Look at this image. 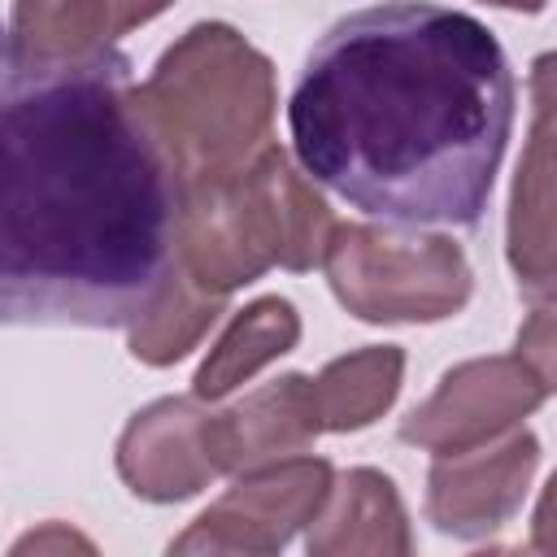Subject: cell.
I'll use <instances>...</instances> for the list:
<instances>
[{
  "label": "cell",
  "instance_id": "1",
  "mask_svg": "<svg viewBox=\"0 0 557 557\" xmlns=\"http://www.w3.org/2000/svg\"><path fill=\"white\" fill-rule=\"evenodd\" d=\"M178 218L131 57L35 61L0 30V326L126 331L174 270Z\"/></svg>",
  "mask_w": 557,
  "mask_h": 557
},
{
  "label": "cell",
  "instance_id": "2",
  "mask_svg": "<svg viewBox=\"0 0 557 557\" xmlns=\"http://www.w3.org/2000/svg\"><path fill=\"white\" fill-rule=\"evenodd\" d=\"M518 109L496 35L444 4L339 17L305 57L287 126L305 174L400 226H479Z\"/></svg>",
  "mask_w": 557,
  "mask_h": 557
},
{
  "label": "cell",
  "instance_id": "3",
  "mask_svg": "<svg viewBox=\"0 0 557 557\" xmlns=\"http://www.w3.org/2000/svg\"><path fill=\"white\" fill-rule=\"evenodd\" d=\"M274 65L226 22L183 30L135 87V109L170 157L183 196L244 170L274 122Z\"/></svg>",
  "mask_w": 557,
  "mask_h": 557
},
{
  "label": "cell",
  "instance_id": "4",
  "mask_svg": "<svg viewBox=\"0 0 557 557\" xmlns=\"http://www.w3.org/2000/svg\"><path fill=\"white\" fill-rule=\"evenodd\" d=\"M331 231L326 200L278 144H265L244 170L183 196L174 261L200 292L231 296L274 265L296 274L322 265Z\"/></svg>",
  "mask_w": 557,
  "mask_h": 557
},
{
  "label": "cell",
  "instance_id": "5",
  "mask_svg": "<svg viewBox=\"0 0 557 557\" xmlns=\"http://www.w3.org/2000/svg\"><path fill=\"white\" fill-rule=\"evenodd\" d=\"M335 300L361 322H444L474 292L470 261L448 235L335 222L322 252Z\"/></svg>",
  "mask_w": 557,
  "mask_h": 557
},
{
  "label": "cell",
  "instance_id": "6",
  "mask_svg": "<svg viewBox=\"0 0 557 557\" xmlns=\"http://www.w3.org/2000/svg\"><path fill=\"white\" fill-rule=\"evenodd\" d=\"M331 483L335 466L309 453L252 466L178 540H170V553H278L318 518Z\"/></svg>",
  "mask_w": 557,
  "mask_h": 557
},
{
  "label": "cell",
  "instance_id": "7",
  "mask_svg": "<svg viewBox=\"0 0 557 557\" xmlns=\"http://www.w3.org/2000/svg\"><path fill=\"white\" fill-rule=\"evenodd\" d=\"M548 396L553 379H544L522 352L474 357L453 366L440 387L400 418V440L435 457H453L513 431Z\"/></svg>",
  "mask_w": 557,
  "mask_h": 557
},
{
  "label": "cell",
  "instance_id": "8",
  "mask_svg": "<svg viewBox=\"0 0 557 557\" xmlns=\"http://www.w3.org/2000/svg\"><path fill=\"white\" fill-rule=\"evenodd\" d=\"M540 466V440L509 431L500 444H479L453 457H435L426 474V518L453 540H483L500 531L527 500Z\"/></svg>",
  "mask_w": 557,
  "mask_h": 557
},
{
  "label": "cell",
  "instance_id": "9",
  "mask_svg": "<svg viewBox=\"0 0 557 557\" xmlns=\"http://www.w3.org/2000/svg\"><path fill=\"white\" fill-rule=\"evenodd\" d=\"M209 413L200 396H161L139 409L117 440L122 483L152 505L196 496L218 479L209 457Z\"/></svg>",
  "mask_w": 557,
  "mask_h": 557
},
{
  "label": "cell",
  "instance_id": "10",
  "mask_svg": "<svg viewBox=\"0 0 557 557\" xmlns=\"http://www.w3.org/2000/svg\"><path fill=\"white\" fill-rule=\"evenodd\" d=\"M322 435L309 374H283L261 383L239 405L209 413V457L218 474H244L265 461L305 453Z\"/></svg>",
  "mask_w": 557,
  "mask_h": 557
},
{
  "label": "cell",
  "instance_id": "11",
  "mask_svg": "<svg viewBox=\"0 0 557 557\" xmlns=\"http://www.w3.org/2000/svg\"><path fill=\"white\" fill-rule=\"evenodd\" d=\"M305 548L313 557H352V553L405 557L413 553V535H409V518H405L396 483L370 466L348 470L339 483H331V496L309 522Z\"/></svg>",
  "mask_w": 557,
  "mask_h": 557
},
{
  "label": "cell",
  "instance_id": "12",
  "mask_svg": "<svg viewBox=\"0 0 557 557\" xmlns=\"http://www.w3.org/2000/svg\"><path fill=\"white\" fill-rule=\"evenodd\" d=\"M548 65L553 57L535 61V122L527 157L518 161L513 200H509V265L518 287L535 300L553 296V191H548Z\"/></svg>",
  "mask_w": 557,
  "mask_h": 557
},
{
  "label": "cell",
  "instance_id": "13",
  "mask_svg": "<svg viewBox=\"0 0 557 557\" xmlns=\"http://www.w3.org/2000/svg\"><path fill=\"white\" fill-rule=\"evenodd\" d=\"M296 344H300L296 305L283 296H261V300L244 305L231 318V326L218 335V344L209 348V357L200 361V370L191 379V396L213 405V400L231 396L239 383H248L257 370H265L283 352H292Z\"/></svg>",
  "mask_w": 557,
  "mask_h": 557
},
{
  "label": "cell",
  "instance_id": "14",
  "mask_svg": "<svg viewBox=\"0 0 557 557\" xmlns=\"http://www.w3.org/2000/svg\"><path fill=\"white\" fill-rule=\"evenodd\" d=\"M405 348L400 344H366L348 357H335L313 383V405L322 431H361L379 422L400 396Z\"/></svg>",
  "mask_w": 557,
  "mask_h": 557
},
{
  "label": "cell",
  "instance_id": "15",
  "mask_svg": "<svg viewBox=\"0 0 557 557\" xmlns=\"http://www.w3.org/2000/svg\"><path fill=\"white\" fill-rule=\"evenodd\" d=\"M9 39L35 61H83L113 48L109 0H13Z\"/></svg>",
  "mask_w": 557,
  "mask_h": 557
},
{
  "label": "cell",
  "instance_id": "16",
  "mask_svg": "<svg viewBox=\"0 0 557 557\" xmlns=\"http://www.w3.org/2000/svg\"><path fill=\"white\" fill-rule=\"evenodd\" d=\"M226 309V296H209L200 292L174 261L170 278L161 283L157 300L126 326V348L135 361L144 366H174L178 357H187L200 335L218 322V313Z\"/></svg>",
  "mask_w": 557,
  "mask_h": 557
},
{
  "label": "cell",
  "instance_id": "17",
  "mask_svg": "<svg viewBox=\"0 0 557 557\" xmlns=\"http://www.w3.org/2000/svg\"><path fill=\"white\" fill-rule=\"evenodd\" d=\"M518 352H522L544 379H553V309H548V300H540V309H535L531 322L522 326Z\"/></svg>",
  "mask_w": 557,
  "mask_h": 557
},
{
  "label": "cell",
  "instance_id": "18",
  "mask_svg": "<svg viewBox=\"0 0 557 557\" xmlns=\"http://www.w3.org/2000/svg\"><path fill=\"white\" fill-rule=\"evenodd\" d=\"M174 0H109V13H113V30L126 35L144 22H152L157 13H165Z\"/></svg>",
  "mask_w": 557,
  "mask_h": 557
},
{
  "label": "cell",
  "instance_id": "19",
  "mask_svg": "<svg viewBox=\"0 0 557 557\" xmlns=\"http://www.w3.org/2000/svg\"><path fill=\"white\" fill-rule=\"evenodd\" d=\"M26 548H83V553H91V540H83V535H74V531H65V527L52 522L39 535H26V540L13 544V553H26Z\"/></svg>",
  "mask_w": 557,
  "mask_h": 557
},
{
  "label": "cell",
  "instance_id": "20",
  "mask_svg": "<svg viewBox=\"0 0 557 557\" xmlns=\"http://www.w3.org/2000/svg\"><path fill=\"white\" fill-rule=\"evenodd\" d=\"M483 4H496V9H513V13H540V9H548V0H483Z\"/></svg>",
  "mask_w": 557,
  "mask_h": 557
}]
</instances>
